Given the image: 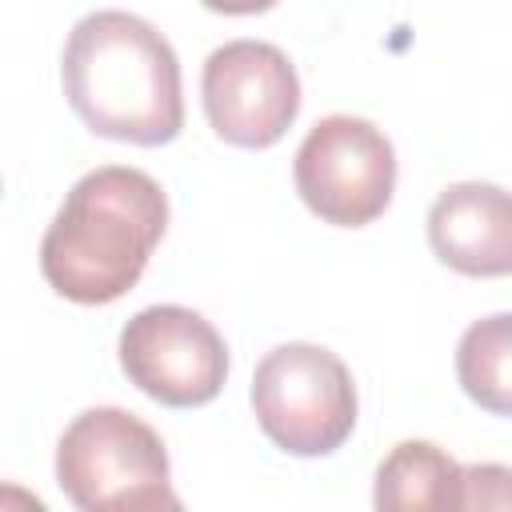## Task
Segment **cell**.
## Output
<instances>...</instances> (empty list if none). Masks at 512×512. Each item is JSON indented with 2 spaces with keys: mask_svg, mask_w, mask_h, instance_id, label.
I'll return each instance as SVG.
<instances>
[{
  "mask_svg": "<svg viewBox=\"0 0 512 512\" xmlns=\"http://www.w3.org/2000/svg\"><path fill=\"white\" fill-rule=\"evenodd\" d=\"M204 116L236 148L276 144L300 112V80L288 56L268 40H228L204 60Z\"/></svg>",
  "mask_w": 512,
  "mask_h": 512,
  "instance_id": "obj_7",
  "label": "cell"
},
{
  "mask_svg": "<svg viewBox=\"0 0 512 512\" xmlns=\"http://www.w3.org/2000/svg\"><path fill=\"white\" fill-rule=\"evenodd\" d=\"M60 80L72 112L96 136L156 148L184 128L180 60L132 12L100 8L80 16L64 44Z\"/></svg>",
  "mask_w": 512,
  "mask_h": 512,
  "instance_id": "obj_1",
  "label": "cell"
},
{
  "mask_svg": "<svg viewBox=\"0 0 512 512\" xmlns=\"http://www.w3.org/2000/svg\"><path fill=\"white\" fill-rule=\"evenodd\" d=\"M428 244L460 276H512V192L464 180L428 208Z\"/></svg>",
  "mask_w": 512,
  "mask_h": 512,
  "instance_id": "obj_8",
  "label": "cell"
},
{
  "mask_svg": "<svg viewBox=\"0 0 512 512\" xmlns=\"http://www.w3.org/2000/svg\"><path fill=\"white\" fill-rule=\"evenodd\" d=\"M252 412L264 436L292 456H328L356 428L348 364L320 344H280L252 372Z\"/></svg>",
  "mask_w": 512,
  "mask_h": 512,
  "instance_id": "obj_4",
  "label": "cell"
},
{
  "mask_svg": "<svg viewBox=\"0 0 512 512\" xmlns=\"http://www.w3.org/2000/svg\"><path fill=\"white\" fill-rule=\"evenodd\" d=\"M56 484L84 512L180 508L164 440L124 408L80 412L56 444Z\"/></svg>",
  "mask_w": 512,
  "mask_h": 512,
  "instance_id": "obj_3",
  "label": "cell"
},
{
  "mask_svg": "<svg viewBox=\"0 0 512 512\" xmlns=\"http://www.w3.org/2000/svg\"><path fill=\"white\" fill-rule=\"evenodd\" d=\"M200 4L224 16H256V12H268L276 0H200Z\"/></svg>",
  "mask_w": 512,
  "mask_h": 512,
  "instance_id": "obj_12",
  "label": "cell"
},
{
  "mask_svg": "<svg viewBox=\"0 0 512 512\" xmlns=\"http://www.w3.org/2000/svg\"><path fill=\"white\" fill-rule=\"evenodd\" d=\"M464 508H512V468L504 464L460 468V512Z\"/></svg>",
  "mask_w": 512,
  "mask_h": 512,
  "instance_id": "obj_11",
  "label": "cell"
},
{
  "mask_svg": "<svg viewBox=\"0 0 512 512\" xmlns=\"http://www.w3.org/2000/svg\"><path fill=\"white\" fill-rule=\"evenodd\" d=\"M376 508L408 512L436 508L460 512V464L432 440H400L376 468Z\"/></svg>",
  "mask_w": 512,
  "mask_h": 512,
  "instance_id": "obj_9",
  "label": "cell"
},
{
  "mask_svg": "<svg viewBox=\"0 0 512 512\" xmlns=\"http://www.w3.org/2000/svg\"><path fill=\"white\" fill-rule=\"evenodd\" d=\"M120 368L156 404L196 408L224 388L228 348L200 312L184 304H152L124 324Z\"/></svg>",
  "mask_w": 512,
  "mask_h": 512,
  "instance_id": "obj_6",
  "label": "cell"
},
{
  "mask_svg": "<svg viewBox=\"0 0 512 512\" xmlns=\"http://www.w3.org/2000/svg\"><path fill=\"white\" fill-rule=\"evenodd\" d=\"M456 380L472 404L512 416V312L484 316L456 344Z\"/></svg>",
  "mask_w": 512,
  "mask_h": 512,
  "instance_id": "obj_10",
  "label": "cell"
},
{
  "mask_svg": "<svg viewBox=\"0 0 512 512\" xmlns=\"http://www.w3.org/2000/svg\"><path fill=\"white\" fill-rule=\"evenodd\" d=\"M164 228L168 196L148 172L92 168L52 216L40 240V272L72 304H112L144 276Z\"/></svg>",
  "mask_w": 512,
  "mask_h": 512,
  "instance_id": "obj_2",
  "label": "cell"
},
{
  "mask_svg": "<svg viewBox=\"0 0 512 512\" xmlns=\"http://www.w3.org/2000/svg\"><path fill=\"white\" fill-rule=\"evenodd\" d=\"M300 200L336 228H364L396 188V152L388 136L360 116H324L300 140L292 160Z\"/></svg>",
  "mask_w": 512,
  "mask_h": 512,
  "instance_id": "obj_5",
  "label": "cell"
}]
</instances>
